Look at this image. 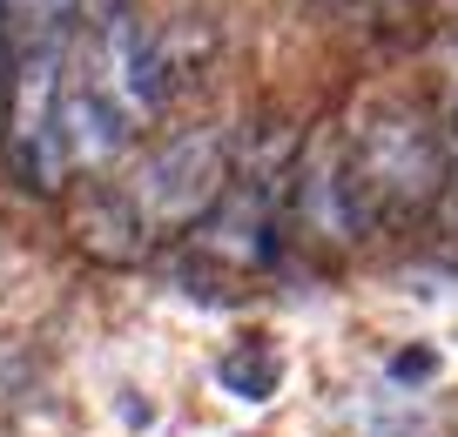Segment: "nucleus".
<instances>
[{"label": "nucleus", "instance_id": "nucleus-6", "mask_svg": "<svg viewBox=\"0 0 458 437\" xmlns=\"http://www.w3.org/2000/svg\"><path fill=\"white\" fill-rule=\"evenodd\" d=\"M452 175H458V108H452Z\"/></svg>", "mask_w": 458, "mask_h": 437}, {"label": "nucleus", "instance_id": "nucleus-2", "mask_svg": "<svg viewBox=\"0 0 458 437\" xmlns=\"http://www.w3.org/2000/svg\"><path fill=\"white\" fill-rule=\"evenodd\" d=\"M223 182H229V141L216 128H189L162 155L142 162V175L129 182V209L148 236L156 229H189L202 209H216Z\"/></svg>", "mask_w": 458, "mask_h": 437}, {"label": "nucleus", "instance_id": "nucleus-4", "mask_svg": "<svg viewBox=\"0 0 458 437\" xmlns=\"http://www.w3.org/2000/svg\"><path fill=\"white\" fill-rule=\"evenodd\" d=\"M216 383H223L229 397H243V404H270L276 383H284V357H276L270 343H236V350L216 364Z\"/></svg>", "mask_w": 458, "mask_h": 437}, {"label": "nucleus", "instance_id": "nucleus-1", "mask_svg": "<svg viewBox=\"0 0 458 437\" xmlns=\"http://www.w3.org/2000/svg\"><path fill=\"white\" fill-rule=\"evenodd\" d=\"M74 74H81L101 101H114L135 128L156 122V114L169 108V95H175L169 47H162L129 7H95V14H88L81 41H74Z\"/></svg>", "mask_w": 458, "mask_h": 437}, {"label": "nucleus", "instance_id": "nucleus-3", "mask_svg": "<svg viewBox=\"0 0 458 437\" xmlns=\"http://www.w3.org/2000/svg\"><path fill=\"white\" fill-rule=\"evenodd\" d=\"M344 182L364 202V215H371V202H385V209H418V202H431V189H438V141L425 135L418 114L385 108L358 135V155H351Z\"/></svg>", "mask_w": 458, "mask_h": 437}, {"label": "nucleus", "instance_id": "nucleus-5", "mask_svg": "<svg viewBox=\"0 0 458 437\" xmlns=\"http://www.w3.org/2000/svg\"><path fill=\"white\" fill-rule=\"evenodd\" d=\"M431 370H438V357H431V350H404V357H391V377H398V383H418V377H431Z\"/></svg>", "mask_w": 458, "mask_h": 437}]
</instances>
